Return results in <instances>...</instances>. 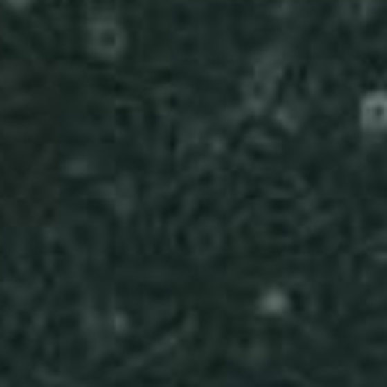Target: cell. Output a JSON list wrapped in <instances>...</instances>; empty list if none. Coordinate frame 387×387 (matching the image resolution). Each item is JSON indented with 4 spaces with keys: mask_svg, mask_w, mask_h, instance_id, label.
<instances>
[{
    "mask_svg": "<svg viewBox=\"0 0 387 387\" xmlns=\"http://www.w3.org/2000/svg\"><path fill=\"white\" fill-rule=\"evenodd\" d=\"M363 123L373 126V129L387 123V98H384V94H373V98L366 102V109H363Z\"/></svg>",
    "mask_w": 387,
    "mask_h": 387,
    "instance_id": "6da1fadb",
    "label": "cell"
},
{
    "mask_svg": "<svg viewBox=\"0 0 387 387\" xmlns=\"http://www.w3.org/2000/svg\"><path fill=\"white\" fill-rule=\"evenodd\" d=\"M94 46H98L102 53H112L119 46V32L116 25H98V32H94Z\"/></svg>",
    "mask_w": 387,
    "mask_h": 387,
    "instance_id": "7a4b0ae2",
    "label": "cell"
},
{
    "mask_svg": "<svg viewBox=\"0 0 387 387\" xmlns=\"http://www.w3.org/2000/svg\"><path fill=\"white\" fill-rule=\"evenodd\" d=\"M272 73H276V70H272V63H265V66L258 70V77H255V84H258L255 102H265V94H269V87H272V84H269V80H272Z\"/></svg>",
    "mask_w": 387,
    "mask_h": 387,
    "instance_id": "3957f363",
    "label": "cell"
},
{
    "mask_svg": "<svg viewBox=\"0 0 387 387\" xmlns=\"http://www.w3.org/2000/svg\"><path fill=\"white\" fill-rule=\"evenodd\" d=\"M345 11H349L352 18H359V0H345Z\"/></svg>",
    "mask_w": 387,
    "mask_h": 387,
    "instance_id": "277c9868",
    "label": "cell"
}]
</instances>
